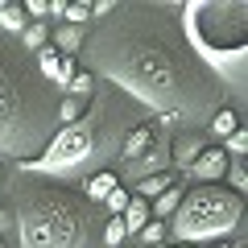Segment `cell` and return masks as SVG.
Instances as JSON below:
<instances>
[{
    "label": "cell",
    "mask_w": 248,
    "mask_h": 248,
    "mask_svg": "<svg viewBox=\"0 0 248 248\" xmlns=\"http://www.w3.org/2000/svg\"><path fill=\"white\" fill-rule=\"evenodd\" d=\"M104 149V124L95 116H83V120L66 124L46 141L42 153H33L29 161H21V170H33L46 178H75L87 161H95V153Z\"/></svg>",
    "instance_id": "obj_5"
},
{
    "label": "cell",
    "mask_w": 248,
    "mask_h": 248,
    "mask_svg": "<svg viewBox=\"0 0 248 248\" xmlns=\"http://www.w3.org/2000/svg\"><path fill=\"white\" fill-rule=\"evenodd\" d=\"M236 128H240V116L232 112V108H219V112L211 116V133H215V137H223V141H228Z\"/></svg>",
    "instance_id": "obj_22"
},
{
    "label": "cell",
    "mask_w": 248,
    "mask_h": 248,
    "mask_svg": "<svg viewBox=\"0 0 248 248\" xmlns=\"http://www.w3.org/2000/svg\"><path fill=\"white\" fill-rule=\"evenodd\" d=\"M91 112V99H75V95H66L58 104V124L66 128V124H75V120H83V116Z\"/></svg>",
    "instance_id": "obj_18"
},
{
    "label": "cell",
    "mask_w": 248,
    "mask_h": 248,
    "mask_svg": "<svg viewBox=\"0 0 248 248\" xmlns=\"http://www.w3.org/2000/svg\"><path fill=\"white\" fill-rule=\"evenodd\" d=\"M91 91H95V79H91V71H79L71 83H66V95H75V99H91Z\"/></svg>",
    "instance_id": "obj_23"
},
{
    "label": "cell",
    "mask_w": 248,
    "mask_h": 248,
    "mask_svg": "<svg viewBox=\"0 0 248 248\" xmlns=\"http://www.w3.org/2000/svg\"><path fill=\"white\" fill-rule=\"evenodd\" d=\"M50 42H54V50H58V54L75 58V54H79V46L87 42V29H79V25H66V21H58V25H50Z\"/></svg>",
    "instance_id": "obj_11"
},
{
    "label": "cell",
    "mask_w": 248,
    "mask_h": 248,
    "mask_svg": "<svg viewBox=\"0 0 248 248\" xmlns=\"http://www.w3.org/2000/svg\"><path fill=\"white\" fill-rule=\"evenodd\" d=\"M46 17L62 21V17H66V0H50V4H46Z\"/></svg>",
    "instance_id": "obj_29"
},
{
    "label": "cell",
    "mask_w": 248,
    "mask_h": 248,
    "mask_svg": "<svg viewBox=\"0 0 248 248\" xmlns=\"http://www.w3.org/2000/svg\"><path fill=\"white\" fill-rule=\"evenodd\" d=\"M166 236H170V228H166L161 219H149V223H145L141 232H137L141 248H161V244H166Z\"/></svg>",
    "instance_id": "obj_21"
},
{
    "label": "cell",
    "mask_w": 248,
    "mask_h": 248,
    "mask_svg": "<svg viewBox=\"0 0 248 248\" xmlns=\"http://www.w3.org/2000/svg\"><path fill=\"white\" fill-rule=\"evenodd\" d=\"M228 161L232 157L219 149V145H207V149L182 170V178H186V182H195V186H215V182H223V174H228Z\"/></svg>",
    "instance_id": "obj_7"
},
{
    "label": "cell",
    "mask_w": 248,
    "mask_h": 248,
    "mask_svg": "<svg viewBox=\"0 0 248 248\" xmlns=\"http://www.w3.org/2000/svg\"><path fill=\"white\" fill-rule=\"evenodd\" d=\"M25 25H29V21H25V9L13 4V0H4V4H0V29H4V33H21Z\"/></svg>",
    "instance_id": "obj_19"
},
{
    "label": "cell",
    "mask_w": 248,
    "mask_h": 248,
    "mask_svg": "<svg viewBox=\"0 0 248 248\" xmlns=\"http://www.w3.org/2000/svg\"><path fill=\"white\" fill-rule=\"evenodd\" d=\"M13 223H17V248H91L87 211L62 190L29 199Z\"/></svg>",
    "instance_id": "obj_4"
},
{
    "label": "cell",
    "mask_w": 248,
    "mask_h": 248,
    "mask_svg": "<svg viewBox=\"0 0 248 248\" xmlns=\"http://www.w3.org/2000/svg\"><path fill=\"white\" fill-rule=\"evenodd\" d=\"M124 240H128V232H124V219H120V215H112V219H108V228H104V244H108V248H120Z\"/></svg>",
    "instance_id": "obj_26"
},
{
    "label": "cell",
    "mask_w": 248,
    "mask_h": 248,
    "mask_svg": "<svg viewBox=\"0 0 248 248\" xmlns=\"http://www.w3.org/2000/svg\"><path fill=\"white\" fill-rule=\"evenodd\" d=\"M25 17L29 21H46V0H29V4H25Z\"/></svg>",
    "instance_id": "obj_28"
},
{
    "label": "cell",
    "mask_w": 248,
    "mask_h": 248,
    "mask_svg": "<svg viewBox=\"0 0 248 248\" xmlns=\"http://www.w3.org/2000/svg\"><path fill=\"white\" fill-rule=\"evenodd\" d=\"M174 182H182V178H178V170H161V174H153V178L133 182V190H128V195H133V199H145V203H153V199H157L161 190H170Z\"/></svg>",
    "instance_id": "obj_12"
},
{
    "label": "cell",
    "mask_w": 248,
    "mask_h": 248,
    "mask_svg": "<svg viewBox=\"0 0 248 248\" xmlns=\"http://www.w3.org/2000/svg\"><path fill=\"white\" fill-rule=\"evenodd\" d=\"M153 141H157V133H153V124H137L133 133L124 137V145H120V157H124V161H137V157H141V153L149 149Z\"/></svg>",
    "instance_id": "obj_13"
},
{
    "label": "cell",
    "mask_w": 248,
    "mask_h": 248,
    "mask_svg": "<svg viewBox=\"0 0 248 248\" xmlns=\"http://www.w3.org/2000/svg\"><path fill=\"white\" fill-rule=\"evenodd\" d=\"M161 248H195V244H161Z\"/></svg>",
    "instance_id": "obj_33"
},
{
    "label": "cell",
    "mask_w": 248,
    "mask_h": 248,
    "mask_svg": "<svg viewBox=\"0 0 248 248\" xmlns=\"http://www.w3.org/2000/svg\"><path fill=\"white\" fill-rule=\"evenodd\" d=\"M219 149H223V153H228V157H232V161H240V157H244V153H248V133H244V128H236V133H232V137H228V141H223V145H219Z\"/></svg>",
    "instance_id": "obj_24"
},
{
    "label": "cell",
    "mask_w": 248,
    "mask_h": 248,
    "mask_svg": "<svg viewBox=\"0 0 248 248\" xmlns=\"http://www.w3.org/2000/svg\"><path fill=\"white\" fill-rule=\"evenodd\" d=\"M128 199H133V195H128L124 186H116L112 195L104 199V207H108V211H112V215H124V207H128Z\"/></svg>",
    "instance_id": "obj_27"
},
{
    "label": "cell",
    "mask_w": 248,
    "mask_h": 248,
    "mask_svg": "<svg viewBox=\"0 0 248 248\" xmlns=\"http://www.w3.org/2000/svg\"><path fill=\"white\" fill-rule=\"evenodd\" d=\"M95 66L116 83L124 87L133 99L157 108V112H178L186 95V75L178 66L174 50L161 42H108L99 46V58Z\"/></svg>",
    "instance_id": "obj_1"
},
{
    "label": "cell",
    "mask_w": 248,
    "mask_h": 248,
    "mask_svg": "<svg viewBox=\"0 0 248 248\" xmlns=\"http://www.w3.org/2000/svg\"><path fill=\"white\" fill-rule=\"evenodd\" d=\"M0 248H4V240H0Z\"/></svg>",
    "instance_id": "obj_34"
},
{
    "label": "cell",
    "mask_w": 248,
    "mask_h": 248,
    "mask_svg": "<svg viewBox=\"0 0 248 248\" xmlns=\"http://www.w3.org/2000/svg\"><path fill=\"white\" fill-rule=\"evenodd\" d=\"M108 13H112V4H108V0H99V4H91V17H108Z\"/></svg>",
    "instance_id": "obj_31"
},
{
    "label": "cell",
    "mask_w": 248,
    "mask_h": 248,
    "mask_svg": "<svg viewBox=\"0 0 248 248\" xmlns=\"http://www.w3.org/2000/svg\"><path fill=\"white\" fill-rule=\"evenodd\" d=\"M33 128H25V104H21V87L4 66H0V157H33Z\"/></svg>",
    "instance_id": "obj_6"
},
{
    "label": "cell",
    "mask_w": 248,
    "mask_h": 248,
    "mask_svg": "<svg viewBox=\"0 0 248 248\" xmlns=\"http://www.w3.org/2000/svg\"><path fill=\"white\" fill-rule=\"evenodd\" d=\"M223 186H228L232 195H240V199H244V190H248V166H244V157H240V161H228Z\"/></svg>",
    "instance_id": "obj_20"
},
{
    "label": "cell",
    "mask_w": 248,
    "mask_h": 248,
    "mask_svg": "<svg viewBox=\"0 0 248 248\" xmlns=\"http://www.w3.org/2000/svg\"><path fill=\"white\" fill-rule=\"evenodd\" d=\"M116 186H120V178H116L112 170H99V174H91L87 182H83V190H87V199H91V203H104V199L116 190Z\"/></svg>",
    "instance_id": "obj_15"
},
{
    "label": "cell",
    "mask_w": 248,
    "mask_h": 248,
    "mask_svg": "<svg viewBox=\"0 0 248 248\" xmlns=\"http://www.w3.org/2000/svg\"><path fill=\"white\" fill-rule=\"evenodd\" d=\"M37 66H42V75L50 83H58V87H66V83L79 75V66H75V58H66V54H58L54 46H46V50H37Z\"/></svg>",
    "instance_id": "obj_9"
},
{
    "label": "cell",
    "mask_w": 248,
    "mask_h": 248,
    "mask_svg": "<svg viewBox=\"0 0 248 248\" xmlns=\"http://www.w3.org/2000/svg\"><path fill=\"white\" fill-rule=\"evenodd\" d=\"M240 219H244V199L232 195L223 182H215V186H190L166 228L174 236V244L199 248V244L228 240L240 228Z\"/></svg>",
    "instance_id": "obj_3"
},
{
    "label": "cell",
    "mask_w": 248,
    "mask_h": 248,
    "mask_svg": "<svg viewBox=\"0 0 248 248\" xmlns=\"http://www.w3.org/2000/svg\"><path fill=\"white\" fill-rule=\"evenodd\" d=\"M203 248H232L228 240H215V244H203Z\"/></svg>",
    "instance_id": "obj_32"
},
{
    "label": "cell",
    "mask_w": 248,
    "mask_h": 248,
    "mask_svg": "<svg viewBox=\"0 0 248 248\" xmlns=\"http://www.w3.org/2000/svg\"><path fill=\"white\" fill-rule=\"evenodd\" d=\"M182 195H186V186H182V182H174L170 190H161V195H157V199L149 203V215H153V219H161V223H170V215L178 211Z\"/></svg>",
    "instance_id": "obj_14"
},
{
    "label": "cell",
    "mask_w": 248,
    "mask_h": 248,
    "mask_svg": "<svg viewBox=\"0 0 248 248\" xmlns=\"http://www.w3.org/2000/svg\"><path fill=\"white\" fill-rule=\"evenodd\" d=\"M120 219H124V232H128V236H137V232L153 219V215H149V203H145V199H128V207H124Z\"/></svg>",
    "instance_id": "obj_16"
},
{
    "label": "cell",
    "mask_w": 248,
    "mask_h": 248,
    "mask_svg": "<svg viewBox=\"0 0 248 248\" xmlns=\"http://www.w3.org/2000/svg\"><path fill=\"white\" fill-rule=\"evenodd\" d=\"M9 228H13V211H9V207H0V240H4Z\"/></svg>",
    "instance_id": "obj_30"
},
{
    "label": "cell",
    "mask_w": 248,
    "mask_h": 248,
    "mask_svg": "<svg viewBox=\"0 0 248 248\" xmlns=\"http://www.w3.org/2000/svg\"><path fill=\"white\" fill-rule=\"evenodd\" d=\"M161 170H174L170 166V141H153L137 161H128L124 174H128V182H141V178H153V174H161Z\"/></svg>",
    "instance_id": "obj_8"
},
{
    "label": "cell",
    "mask_w": 248,
    "mask_h": 248,
    "mask_svg": "<svg viewBox=\"0 0 248 248\" xmlns=\"http://www.w3.org/2000/svg\"><path fill=\"white\" fill-rule=\"evenodd\" d=\"M21 42H25V50H46L50 46V21H29L25 29H21Z\"/></svg>",
    "instance_id": "obj_17"
},
{
    "label": "cell",
    "mask_w": 248,
    "mask_h": 248,
    "mask_svg": "<svg viewBox=\"0 0 248 248\" xmlns=\"http://www.w3.org/2000/svg\"><path fill=\"white\" fill-rule=\"evenodd\" d=\"M66 25H79V29H87V21H91V4L87 0H75V4H66Z\"/></svg>",
    "instance_id": "obj_25"
},
{
    "label": "cell",
    "mask_w": 248,
    "mask_h": 248,
    "mask_svg": "<svg viewBox=\"0 0 248 248\" xmlns=\"http://www.w3.org/2000/svg\"><path fill=\"white\" fill-rule=\"evenodd\" d=\"M203 149H207L203 137H195V133H178L174 141H170V166H174V170H186Z\"/></svg>",
    "instance_id": "obj_10"
},
{
    "label": "cell",
    "mask_w": 248,
    "mask_h": 248,
    "mask_svg": "<svg viewBox=\"0 0 248 248\" xmlns=\"http://www.w3.org/2000/svg\"><path fill=\"white\" fill-rule=\"evenodd\" d=\"M186 21V42L199 50V58H207L223 79H232L240 87L244 83V66H248V4L240 0H195V4H186L182 13Z\"/></svg>",
    "instance_id": "obj_2"
}]
</instances>
